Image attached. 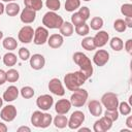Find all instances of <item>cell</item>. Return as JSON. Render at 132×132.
<instances>
[{
  "instance_id": "obj_15",
  "label": "cell",
  "mask_w": 132,
  "mask_h": 132,
  "mask_svg": "<svg viewBox=\"0 0 132 132\" xmlns=\"http://www.w3.org/2000/svg\"><path fill=\"white\" fill-rule=\"evenodd\" d=\"M71 102L68 99H60L55 104V110L58 114H66L71 108Z\"/></svg>"
},
{
  "instance_id": "obj_17",
  "label": "cell",
  "mask_w": 132,
  "mask_h": 132,
  "mask_svg": "<svg viewBox=\"0 0 132 132\" xmlns=\"http://www.w3.org/2000/svg\"><path fill=\"white\" fill-rule=\"evenodd\" d=\"M93 40H94V43H95L96 47H102L109 40V35L106 31H103V30L100 31L99 30V32L96 33V35L93 37Z\"/></svg>"
},
{
  "instance_id": "obj_13",
  "label": "cell",
  "mask_w": 132,
  "mask_h": 132,
  "mask_svg": "<svg viewBox=\"0 0 132 132\" xmlns=\"http://www.w3.org/2000/svg\"><path fill=\"white\" fill-rule=\"evenodd\" d=\"M108 60H109V53L105 50H98L93 56V62L99 67L104 66L108 62Z\"/></svg>"
},
{
  "instance_id": "obj_14",
  "label": "cell",
  "mask_w": 132,
  "mask_h": 132,
  "mask_svg": "<svg viewBox=\"0 0 132 132\" xmlns=\"http://www.w3.org/2000/svg\"><path fill=\"white\" fill-rule=\"evenodd\" d=\"M30 66L34 70H40L45 65V59L41 54H34L30 57Z\"/></svg>"
},
{
  "instance_id": "obj_28",
  "label": "cell",
  "mask_w": 132,
  "mask_h": 132,
  "mask_svg": "<svg viewBox=\"0 0 132 132\" xmlns=\"http://www.w3.org/2000/svg\"><path fill=\"white\" fill-rule=\"evenodd\" d=\"M109 45L116 52H120L124 48V42L120 37H112L109 41Z\"/></svg>"
},
{
  "instance_id": "obj_29",
  "label": "cell",
  "mask_w": 132,
  "mask_h": 132,
  "mask_svg": "<svg viewBox=\"0 0 132 132\" xmlns=\"http://www.w3.org/2000/svg\"><path fill=\"white\" fill-rule=\"evenodd\" d=\"M20 78V73L16 69H13V68H10L6 71V81H9V82H15L18 81Z\"/></svg>"
},
{
  "instance_id": "obj_4",
  "label": "cell",
  "mask_w": 132,
  "mask_h": 132,
  "mask_svg": "<svg viewBox=\"0 0 132 132\" xmlns=\"http://www.w3.org/2000/svg\"><path fill=\"white\" fill-rule=\"evenodd\" d=\"M73 93L70 96V102L71 105H73L74 107H82L88 99V91L81 88H78L74 91H72Z\"/></svg>"
},
{
  "instance_id": "obj_8",
  "label": "cell",
  "mask_w": 132,
  "mask_h": 132,
  "mask_svg": "<svg viewBox=\"0 0 132 132\" xmlns=\"http://www.w3.org/2000/svg\"><path fill=\"white\" fill-rule=\"evenodd\" d=\"M34 37V30L31 26H24L20 29L18 38L22 43H30Z\"/></svg>"
},
{
  "instance_id": "obj_6",
  "label": "cell",
  "mask_w": 132,
  "mask_h": 132,
  "mask_svg": "<svg viewBox=\"0 0 132 132\" xmlns=\"http://www.w3.org/2000/svg\"><path fill=\"white\" fill-rule=\"evenodd\" d=\"M85 113L80 110H75L71 113L69 120H68V123H67V126L72 129V130H77L81 125L82 123L85 122Z\"/></svg>"
},
{
  "instance_id": "obj_2",
  "label": "cell",
  "mask_w": 132,
  "mask_h": 132,
  "mask_svg": "<svg viewBox=\"0 0 132 132\" xmlns=\"http://www.w3.org/2000/svg\"><path fill=\"white\" fill-rule=\"evenodd\" d=\"M73 61L74 63L80 68V70L86 74V76L88 78H90L93 74V66H92V62L90 60V58L81 53V52H76L73 54Z\"/></svg>"
},
{
  "instance_id": "obj_33",
  "label": "cell",
  "mask_w": 132,
  "mask_h": 132,
  "mask_svg": "<svg viewBox=\"0 0 132 132\" xmlns=\"http://www.w3.org/2000/svg\"><path fill=\"white\" fill-rule=\"evenodd\" d=\"M34 89L32 88V87H30V86H25V87H23L21 90H20V94H21V96L23 97V98H25V99H30V98H32L33 96H34Z\"/></svg>"
},
{
  "instance_id": "obj_53",
  "label": "cell",
  "mask_w": 132,
  "mask_h": 132,
  "mask_svg": "<svg viewBox=\"0 0 132 132\" xmlns=\"http://www.w3.org/2000/svg\"><path fill=\"white\" fill-rule=\"evenodd\" d=\"M2 104H3V98L0 97V108L2 107Z\"/></svg>"
},
{
  "instance_id": "obj_52",
  "label": "cell",
  "mask_w": 132,
  "mask_h": 132,
  "mask_svg": "<svg viewBox=\"0 0 132 132\" xmlns=\"http://www.w3.org/2000/svg\"><path fill=\"white\" fill-rule=\"evenodd\" d=\"M121 132H132L131 130H129V129H122L121 130Z\"/></svg>"
},
{
  "instance_id": "obj_46",
  "label": "cell",
  "mask_w": 132,
  "mask_h": 132,
  "mask_svg": "<svg viewBox=\"0 0 132 132\" xmlns=\"http://www.w3.org/2000/svg\"><path fill=\"white\" fill-rule=\"evenodd\" d=\"M124 21H125L127 28H132V16H126Z\"/></svg>"
},
{
  "instance_id": "obj_3",
  "label": "cell",
  "mask_w": 132,
  "mask_h": 132,
  "mask_svg": "<svg viewBox=\"0 0 132 132\" xmlns=\"http://www.w3.org/2000/svg\"><path fill=\"white\" fill-rule=\"evenodd\" d=\"M63 22V18L55 11H47L42 16V24L47 29H59Z\"/></svg>"
},
{
  "instance_id": "obj_19",
  "label": "cell",
  "mask_w": 132,
  "mask_h": 132,
  "mask_svg": "<svg viewBox=\"0 0 132 132\" xmlns=\"http://www.w3.org/2000/svg\"><path fill=\"white\" fill-rule=\"evenodd\" d=\"M46 42H47L50 47H52V48H59V47L62 46V44L64 42V38H63V36L61 34L55 33V34H52L51 36H48Z\"/></svg>"
},
{
  "instance_id": "obj_7",
  "label": "cell",
  "mask_w": 132,
  "mask_h": 132,
  "mask_svg": "<svg viewBox=\"0 0 132 132\" xmlns=\"http://www.w3.org/2000/svg\"><path fill=\"white\" fill-rule=\"evenodd\" d=\"M48 38V30L45 27H37L36 30H34V37L33 42L36 45H42L47 41Z\"/></svg>"
},
{
  "instance_id": "obj_43",
  "label": "cell",
  "mask_w": 132,
  "mask_h": 132,
  "mask_svg": "<svg viewBox=\"0 0 132 132\" xmlns=\"http://www.w3.org/2000/svg\"><path fill=\"white\" fill-rule=\"evenodd\" d=\"M78 12L81 14V16L87 21L89 18H90V9L87 7V6H82V7H79V10Z\"/></svg>"
},
{
  "instance_id": "obj_23",
  "label": "cell",
  "mask_w": 132,
  "mask_h": 132,
  "mask_svg": "<svg viewBox=\"0 0 132 132\" xmlns=\"http://www.w3.org/2000/svg\"><path fill=\"white\" fill-rule=\"evenodd\" d=\"M42 119H43V112H41L40 110H36L31 116V124L36 128H40Z\"/></svg>"
},
{
  "instance_id": "obj_41",
  "label": "cell",
  "mask_w": 132,
  "mask_h": 132,
  "mask_svg": "<svg viewBox=\"0 0 132 132\" xmlns=\"http://www.w3.org/2000/svg\"><path fill=\"white\" fill-rule=\"evenodd\" d=\"M53 122V117L52 114L45 112L43 113V119H42V123H41V127L40 128H47Z\"/></svg>"
},
{
  "instance_id": "obj_45",
  "label": "cell",
  "mask_w": 132,
  "mask_h": 132,
  "mask_svg": "<svg viewBox=\"0 0 132 132\" xmlns=\"http://www.w3.org/2000/svg\"><path fill=\"white\" fill-rule=\"evenodd\" d=\"M5 81H6V71L0 69V86L3 85Z\"/></svg>"
},
{
  "instance_id": "obj_1",
  "label": "cell",
  "mask_w": 132,
  "mask_h": 132,
  "mask_svg": "<svg viewBox=\"0 0 132 132\" xmlns=\"http://www.w3.org/2000/svg\"><path fill=\"white\" fill-rule=\"evenodd\" d=\"M87 79L88 77L86 76V74L81 70H78V71L67 73L64 76V84L69 91H74L80 88L86 82Z\"/></svg>"
},
{
  "instance_id": "obj_37",
  "label": "cell",
  "mask_w": 132,
  "mask_h": 132,
  "mask_svg": "<svg viewBox=\"0 0 132 132\" xmlns=\"http://www.w3.org/2000/svg\"><path fill=\"white\" fill-rule=\"evenodd\" d=\"M113 28H114L116 31L122 33V32H125V31H126L127 26H126L124 20H122V19H117V20L114 21V23H113Z\"/></svg>"
},
{
  "instance_id": "obj_27",
  "label": "cell",
  "mask_w": 132,
  "mask_h": 132,
  "mask_svg": "<svg viewBox=\"0 0 132 132\" xmlns=\"http://www.w3.org/2000/svg\"><path fill=\"white\" fill-rule=\"evenodd\" d=\"M16 62H18L16 55H14L11 52H8L3 56V63L5 66H13L16 64Z\"/></svg>"
},
{
  "instance_id": "obj_20",
  "label": "cell",
  "mask_w": 132,
  "mask_h": 132,
  "mask_svg": "<svg viewBox=\"0 0 132 132\" xmlns=\"http://www.w3.org/2000/svg\"><path fill=\"white\" fill-rule=\"evenodd\" d=\"M88 109L93 117H99L102 113V104L98 100H91L88 104Z\"/></svg>"
},
{
  "instance_id": "obj_25",
  "label": "cell",
  "mask_w": 132,
  "mask_h": 132,
  "mask_svg": "<svg viewBox=\"0 0 132 132\" xmlns=\"http://www.w3.org/2000/svg\"><path fill=\"white\" fill-rule=\"evenodd\" d=\"M53 122H54V125H55L56 128H58V129H63V128H65V127L67 126L68 119H67L64 114H58V116H56V117L54 118Z\"/></svg>"
},
{
  "instance_id": "obj_18",
  "label": "cell",
  "mask_w": 132,
  "mask_h": 132,
  "mask_svg": "<svg viewBox=\"0 0 132 132\" xmlns=\"http://www.w3.org/2000/svg\"><path fill=\"white\" fill-rule=\"evenodd\" d=\"M20 94V90L15 87V86H9L3 93V100L6 102H11L13 100H15L19 97Z\"/></svg>"
},
{
  "instance_id": "obj_50",
  "label": "cell",
  "mask_w": 132,
  "mask_h": 132,
  "mask_svg": "<svg viewBox=\"0 0 132 132\" xmlns=\"http://www.w3.org/2000/svg\"><path fill=\"white\" fill-rule=\"evenodd\" d=\"M77 130H78V132H84V131H86V132H91V129H90V128H86V127L78 128Z\"/></svg>"
},
{
  "instance_id": "obj_56",
  "label": "cell",
  "mask_w": 132,
  "mask_h": 132,
  "mask_svg": "<svg viewBox=\"0 0 132 132\" xmlns=\"http://www.w3.org/2000/svg\"><path fill=\"white\" fill-rule=\"evenodd\" d=\"M82 1H86V2H88V1H91V0H82Z\"/></svg>"
},
{
  "instance_id": "obj_26",
  "label": "cell",
  "mask_w": 132,
  "mask_h": 132,
  "mask_svg": "<svg viewBox=\"0 0 132 132\" xmlns=\"http://www.w3.org/2000/svg\"><path fill=\"white\" fill-rule=\"evenodd\" d=\"M2 45L7 51H13V50H15L18 47V41L13 37H10L9 36V37H6V38L3 39Z\"/></svg>"
},
{
  "instance_id": "obj_9",
  "label": "cell",
  "mask_w": 132,
  "mask_h": 132,
  "mask_svg": "<svg viewBox=\"0 0 132 132\" xmlns=\"http://www.w3.org/2000/svg\"><path fill=\"white\" fill-rule=\"evenodd\" d=\"M112 121L109 120L107 117H102L100 118L99 120H97L95 123H94V126H93V130L95 132H105V131H108L111 127H112Z\"/></svg>"
},
{
  "instance_id": "obj_49",
  "label": "cell",
  "mask_w": 132,
  "mask_h": 132,
  "mask_svg": "<svg viewBox=\"0 0 132 132\" xmlns=\"http://www.w3.org/2000/svg\"><path fill=\"white\" fill-rule=\"evenodd\" d=\"M6 131H7V126L4 123L0 122V132H6Z\"/></svg>"
},
{
  "instance_id": "obj_34",
  "label": "cell",
  "mask_w": 132,
  "mask_h": 132,
  "mask_svg": "<svg viewBox=\"0 0 132 132\" xmlns=\"http://www.w3.org/2000/svg\"><path fill=\"white\" fill-rule=\"evenodd\" d=\"M75 32L79 35V36H86L89 34L90 32V27L87 23H84V24H80V25H77L75 26Z\"/></svg>"
},
{
  "instance_id": "obj_35",
  "label": "cell",
  "mask_w": 132,
  "mask_h": 132,
  "mask_svg": "<svg viewBox=\"0 0 132 132\" xmlns=\"http://www.w3.org/2000/svg\"><path fill=\"white\" fill-rule=\"evenodd\" d=\"M118 108H119V112L123 116H128L130 114L131 112V106L129 103L123 101V102H119V105H118Z\"/></svg>"
},
{
  "instance_id": "obj_10",
  "label": "cell",
  "mask_w": 132,
  "mask_h": 132,
  "mask_svg": "<svg viewBox=\"0 0 132 132\" xmlns=\"http://www.w3.org/2000/svg\"><path fill=\"white\" fill-rule=\"evenodd\" d=\"M54 104V98L48 94H43L38 96L36 99V105L41 110H48Z\"/></svg>"
},
{
  "instance_id": "obj_51",
  "label": "cell",
  "mask_w": 132,
  "mask_h": 132,
  "mask_svg": "<svg viewBox=\"0 0 132 132\" xmlns=\"http://www.w3.org/2000/svg\"><path fill=\"white\" fill-rule=\"evenodd\" d=\"M4 11H5V6H4V4H3L2 2H0V15H1Z\"/></svg>"
},
{
  "instance_id": "obj_32",
  "label": "cell",
  "mask_w": 132,
  "mask_h": 132,
  "mask_svg": "<svg viewBox=\"0 0 132 132\" xmlns=\"http://www.w3.org/2000/svg\"><path fill=\"white\" fill-rule=\"evenodd\" d=\"M81 46L82 48L87 50V51H93L96 48V45L94 43V40H93V37H85L82 40H81Z\"/></svg>"
},
{
  "instance_id": "obj_12",
  "label": "cell",
  "mask_w": 132,
  "mask_h": 132,
  "mask_svg": "<svg viewBox=\"0 0 132 132\" xmlns=\"http://www.w3.org/2000/svg\"><path fill=\"white\" fill-rule=\"evenodd\" d=\"M16 108L14 105H6L1 109L0 118L4 122H12L16 117Z\"/></svg>"
},
{
  "instance_id": "obj_30",
  "label": "cell",
  "mask_w": 132,
  "mask_h": 132,
  "mask_svg": "<svg viewBox=\"0 0 132 132\" xmlns=\"http://www.w3.org/2000/svg\"><path fill=\"white\" fill-rule=\"evenodd\" d=\"M80 7V0H66L65 1V9L66 11L72 12Z\"/></svg>"
},
{
  "instance_id": "obj_24",
  "label": "cell",
  "mask_w": 132,
  "mask_h": 132,
  "mask_svg": "<svg viewBox=\"0 0 132 132\" xmlns=\"http://www.w3.org/2000/svg\"><path fill=\"white\" fill-rule=\"evenodd\" d=\"M24 4H25V7L33 9L35 11L40 10L43 5L42 0H24Z\"/></svg>"
},
{
  "instance_id": "obj_42",
  "label": "cell",
  "mask_w": 132,
  "mask_h": 132,
  "mask_svg": "<svg viewBox=\"0 0 132 132\" xmlns=\"http://www.w3.org/2000/svg\"><path fill=\"white\" fill-rule=\"evenodd\" d=\"M104 116L107 117L112 122H114V121H117L119 119V111H118V109H114V110H108V109H106L105 112H104Z\"/></svg>"
},
{
  "instance_id": "obj_11",
  "label": "cell",
  "mask_w": 132,
  "mask_h": 132,
  "mask_svg": "<svg viewBox=\"0 0 132 132\" xmlns=\"http://www.w3.org/2000/svg\"><path fill=\"white\" fill-rule=\"evenodd\" d=\"M48 90L57 96H64L65 95V89L63 87V84L57 77H54L48 81Z\"/></svg>"
},
{
  "instance_id": "obj_16",
  "label": "cell",
  "mask_w": 132,
  "mask_h": 132,
  "mask_svg": "<svg viewBox=\"0 0 132 132\" xmlns=\"http://www.w3.org/2000/svg\"><path fill=\"white\" fill-rule=\"evenodd\" d=\"M21 21L24 24H31L35 21L36 19V11L30 8L25 7L22 11H21V15H20Z\"/></svg>"
},
{
  "instance_id": "obj_5",
  "label": "cell",
  "mask_w": 132,
  "mask_h": 132,
  "mask_svg": "<svg viewBox=\"0 0 132 132\" xmlns=\"http://www.w3.org/2000/svg\"><path fill=\"white\" fill-rule=\"evenodd\" d=\"M101 104L108 110L118 109L119 105V97L113 92H106L101 97Z\"/></svg>"
},
{
  "instance_id": "obj_54",
  "label": "cell",
  "mask_w": 132,
  "mask_h": 132,
  "mask_svg": "<svg viewBox=\"0 0 132 132\" xmlns=\"http://www.w3.org/2000/svg\"><path fill=\"white\" fill-rule=\"evenodd\" d=\"M1 1H3V2H14L16 0H1Z\"/></svg>"
},
{
  "instance_id": "obj_31",
  "label": "cell",
  "mask_w": 132,
  "mask_h": 132,
  "mask_svg": "<svg viewBox=\"0 0 132 132\" xmlns=\"http://www.w3.org/2000/svg\"><path fill=\"white\" fill-rule=\"evenodd\" d=\"M92 30H95V31H99L102 27H103V19L100 18V16H94L92 20H91V23H90V26H89Z\"/></svg>"
},
{
  "instance_id": "obj_39",
  "label": "cell",
  "mask_w": 132,
  "mask_h": 132,
  "mask_svg": "<svg viewBox=\"0 0 132 132\" xmlns=\"http://www.w3.org/2000/svg\"><path fill=\"white\" fill-rule=\"evenodd\" d=\"M18 56H19V58H20L22 61H27V60L30 59L31 54H30V51H29L28 48H26V47H21V48L19 50V52H18Z\"/></svg>"
},
{
  "instance_id": "obj_36",
  "label": "cell",
  "mask_w": 132,
  "mask_h": 132,
  "mask_svg": "<svg viewBox=\"0 0 132 132\" xmlns=\"http://www.w3.org/2000/svg\"><path fill=\"white\" fill-rule=\"evenodd\" d=\"M45 5L51 11H57L61 7V2L60 0H46Z\"/></svg>"
},
{
  "instance_id": "obj_44",
  "label": "cell",
  "mask_w": 132,
  "mask_h": 132,
  "mask_svg": "<svg viewBox=\"0 0 132 132\" xmlns=\"http://www.w3.org/2000/svg\"><path fill=\"white\" fill-rule=\"evenodd\" d=\"M124 46H125L126 52H127L129 55H132V39H128V40L125 42Z\"/></svg>"
},
{
  "instance_id": "obj_47",
  "label": "cell",
  "mask_w": 132,
  "mask_h": 132,
  "mask_svg": "<svg viewBox=\"0 0 132 132\" xmlns=\"http://www.w3.org/2000/svg\"><path fill=\"white\" fill-rule=\"evenodd\" d=\"M16 131H18V132H30L31 129H30L29 127H27V126H21V127L18 128Z\"/></svg>"
},
{
  "instance_id": "obj_55",
  "label": "cell",
  "mask_w": 132,
  "mask_h": 132,
  "mask_svg": "<svg viewBox=\"0 0 132 132\" xmlns=\"http://www.w3.org/2000/svg\"><path fill=\"white\" fill-rule=\"evenodd\" d=\"M2 38H3V32H2L1 30H0V40H1Z\"/></svg>"
},
{
  "instance_id": "obj_22",
  "label": "cell",
  "mask_w": 132,
  "mask_h": 132,
  "mask_svg": "<svg viewBox=\"0 0 132 132\" xmlns=\"http://www.w3.org/2000/svg\"><path fill=\"white\" fill-rule=\"evenodd\" d=\"M5 12L8 16H15L20 12V5L15 2H8L5 6Z\"/></svg>"
},
{
  "instance_id": "obj_48",
  "label": "cell",
  "mask_w": 132,
  "mask_h": 132,
  "mask_svg": "<svg viewBox=\"0 0 132 132\" xmlns=\"http://www.w3.org/2000/svg\"><path fill=\"white\" fill-rule=\"evenodd\" d=\"M126 126L129 129H132V116H129L126 120Z\"/></svg>"
},
{
  "instance_id": "obj_21",
  "label": "cell",
  "mask_w": 132,
  "mask_h": 132,
  "mask_svg": "<svg viewBox=\"0 0 132 132\" xmlns=\"http://www.w3.org/2000/svg\"><path fill=\"white\" fill-rule=\"evenodd\" d=\"M59 30H60V34L62 36L69 37V36H71L73 34L74 28H73V25L70 22H63V24L61 25Z\"/></svg>"
},
{
  "instance_id": "obj_38",
  "label": "cell",
  "mask_w": 132,
  "mask_h": 132,
  "mask_svg": "<svg viewBox=\"0 0 132 132\" xmlns=\"http://www.w3.org/2000/svg\"><path fill=\"white\" fill-rule=\"evenodd\" d=\"M84 23H86V20L81 16V14H80L78 11H77V12H74V13L71 15V24L74 25V27L77 26V25L84 24Z\"/></svg>"
},
{
  "instance_id": "obj_40",
  "label": "cell",
  "mask_w": 132,
  "mask_h": 132,
  "mask_svg": "<svg viewBox=\"0 0 132 132\" xmlns=\"http://www.w3.org/2000/svg\"><path fill=\"white\" fill-rule=\"evenodd\" d=\"M121 12L125 16H132V4L125 3L121 6Z\"/></svg>"
}]
</instances>
